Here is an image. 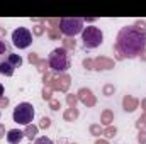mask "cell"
Here are the masks:
<instances>
[{"label": "cell", "instance_id": "7a4b0ae2", "mask_svg": "<svg viewBox=\"0 0 146 144\" xmlns=\"http://www.w3.org/2000/svg\"><path fill=\"white\" fill-rule=\"evenodd\" d=\"M48 65H49V68L54 73L68 71L70 66H72L68 51H66L65 48H56V49H53L51 54H49V58H48Z\"/></svg>", "mask_w": 146, "mask_h": 144}, {"label": "cell", "instance_id": "9c48e42d", "mask_svg": "<svg viewBox=\"0 0 146 144\" xmlns=\"http://www.w3.org/2000/svg\"><path fill=\"white\" fill-rule=\"evenodd\" d=\"M14 71H15V66H14V65H10L7 59L0 63V75H3V76H12Z\"/></svg>", "mask_w": 146, "mask_h": 144}, {"label": "cell", "instance_id": "30bf717a", "mask_svg": "<svg viewBox=\"0 0 146 144\" xmlns=\"http://www.w3.org/2000/svg\"><path fill=\"white\" fill-rule=\"evenodd\" d=\"M7 61H9L10 65H14L15 68H19V66L22 65V58H21L19 54H14V53H12V54H10L9 58H7Z\"/></svg>", "mask_w": 146, "mask_h": 144}, {"label": "cell", "instance_id": "3957f363", "mask_svg": "<svg viewBox=\"0 0 146 144\" xmlns=\"http://www.w3.org/2000/svg\"><path fill=\"white\" fill-rule=\"evenodd\" d=\"M82 41L87 49H95L104 42V32L97 26H87V27H83Z\"/></svg>", "mask_w": 146, "mask_h": 144}, {"label": "cell", "instance_id": "4fadbf2b", "mask_svg": "<svg viewBox=\"0 0 146 144\" xmlns=\"http://www.w3.org/2000/svg\"><path fill=\"white\" fill-rule=\"evenodd\" d=\"M2 95H3V85L0 83V98H2Z\"/></svg>", "mask_w": 146, "mask_h": 144}, {"label": "cell", "instance_id": "ba28073f", "mask_svg": "<svg viewBox=\"0 0 146 144\" xmlns=\"http://www.w3.org/2000/svg\"><path fill=\"white\" fill-rule=\"evenodd\" d=\"M10 54H12L10 46L5 42V39H0V63H2V61H5Z\"/></svg>", "mask_w": 146, "mask_h": 144}, {"label": "cell", "instance_id": "52a82bcc", "mask_svg": "<svg viewBox=\"0 0 146 144\" xmlns=\"http://www.w3.org/2000/svg\"><path fill=\"white\" fill-rule=\"evenodd\" d=\"M24 137V132L19 131V129H10L7 132V143L9 144H19Z\"/></svg>", "mask_w": 146, "mask_h": 144}, {"label": "cell", "instance_id": "7c38bea8", "mask_svg": "<svg viewBox=\"0 0 146 144\" xmlns=\"http://www.w3.org/2000/svg\"><path fill=\"white\" fill-rule=\"evenodd\" d=\"M0 105H7V98L3 100V98H0Z\"/></svg>", "mask_w": 146, "mask_h": 144}, {"label": "cell", "instance_id": "8fae6325", "mask_svg": "<svg viewBox=\"0 0 146 144\" xmlns=\"http://www.w3.org/2000/svg\"><path fill=\"white\" fill-rule=\"evenodd\" d=\"M34 144H54L49 137H46V136H41V137H37L36 141H34Z\"/></svg>", "mask_w": 146, "mask_h": 144}, {"label": "cell", "instance_id": "5b68a950", "mask_svg": "<svg viewBox=\"0 0 146 144\" xmlns=\"http://www.w3.org/2000/svg\"><path fill=\"white\" fill-rule=\"evenodd\" d=\"M83 19L82 17H63L60 20V31L68 37H75L83 32Z\"/></svg>", "mask_w": 146, "mask_h": 144}, {"label": "cell", "instance_id": "8992f818", "mask_svg": "<svg viewBox=\"0 0 146 144\" xmlns=\"http://www.w3.org/2000/svg\"><path fill=\"white\" fill-rule=\"evenodd\" d=\"M12 44L17 49H27L33 44V34L27 27H17L12 32Z\"/></svg>", "mask_w": 146, "mask_h": 144}, {"label": "cell", "instance_id": "277c9868", "mask_svg": "<svg viewBox=\"0 0 146 144\" xmlns=\"http://www.w3.org/2000/svg\"><path fill=\"white\" fill-rule=\"evenodd\" d=\"M34 114H36V112H34L33 104L22 102V104H19L17 107L14 108L12 119H14V122L21 124V126H29V124L33 122V119H34Z\"/></svg>", "mask_w": 146, "mask_h": 144}, {"label": "cell", "instance_id": "6da1fadb", "mask_svg": "<svg viewBox=\"0 0 146 144\" xmlns=\"http://www.w3.org/2000/svg\"><path fill=\"white\" fill-rule=\"evenodd\" d=\"M115 53L122 59H134L146 49V27L138 24L124 26L115 37Z\"/></svg>", "mask_w": 146, "mask_h": 144}]
</instances>
